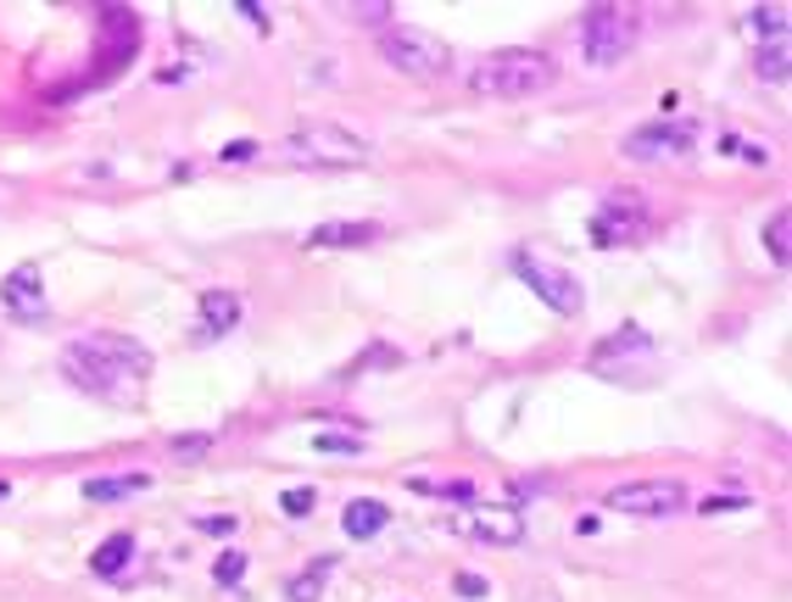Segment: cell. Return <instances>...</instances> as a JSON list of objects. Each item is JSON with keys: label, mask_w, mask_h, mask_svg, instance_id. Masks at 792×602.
Here are the masks:
<instances>
[{"label": "cell", "mask_w": 792, "mask_h": 602, "mask_svg": "<svg viewBox=\"0 0 792 602\" xmlns=\"http://www.w3.org/2000/svg\"><path fill=\"white\" fill-rule=\"evenodd\" d=\"M379 57L403 79H447L453 73V46L442 34H430V29H414V23L385 29L379 34Z\"/></svg>", "instance_id": "obj_4"}, {"label": "cell", "mask_w": 792, "mask_h": 602, "mask_svg": "<svg viewBox=\"0 0 792 602\" xmlns=\"http://www.w3.org/2000/svg\"><path fill=\"white\" fill-rule=\"evenodd\" d=\"M447 530L475 535V541H492V546H514V541L525 535V519H519V507H486V502H475V507H464V513H447Z\"/></svg>", "instance_id": "obj_9"}, {"label": "cell", "mask_w": 792, "mask_h": 602, "mask_svg": "<svg viewBox=\"0 0 792 602\" xmlns=\"http://www.w3.org/2000/svg\"><path fill=\"white\" fill-rule=\"evenodd\" d=\"M313 446H318V452H357L363 441H357V435H329V430H324V435H318Z\"/></svg>", "instance_id": "obj_26"}, {"label": "cell", "mask_w": 792, "mask_h": 602, "mask_svg": "<svg viewBox=\"0 0 792 602\" xmlns=\"http://www.w3.org/2000/svg\"><path fill=\"white\" fill-rule=\"evenodd\" d=\"M12 502V480H0V507H7Z\"/></svg>", "instance_id": "obj_31"}, {"label": "cell", "mask_w": 792, "mask_h": 602, "mask_svg": "<svg viewBox=\"0 0 792 602\" xmlns=\"http://www.w3.org/2000/svg\"><path fill=\"white\" fill-rule=\"evenodd\" d=\"M692 146H697V124H681V118L642 124L620 140V151L631 162H675V157H692Z\"/></svg>", "instance_id": "obj_8"}, {"label": "cell", "mask_w": 792, "mask_h": 602, "mask_svg": "<svg viewBox=\"0 0 792 602\" xmlns=\"http://www.w3.org/2000/svg\"><path fill=\"white\" fill-rule=\"evenodd\" d=\"M207 446H212L207 435H174V452H179V457H201Z\"/></svg>", "instance_id": "obj_28"}, {"label": "cell", "mask_w": 792, "mask_h": 602, "mask_svg": "<svg viewBox=\"0 0 792 602\" xmlns=\"http://www.w3.org/2000/svg\"><path fill=\"white\" fill-rule=\"evenodd\" d=\"M764 246H770L775 268H786V263H792V213H786V207L764 224Z\"/></svg>", "instance_id": "obj_18"}, {"label": "cell", "mask_w": 792, "mask_h": 602, "mask_svg": "<svg viewBox=\"0 0 792 602\" xmlns=\"http://www.w3.org/2000/svg\"><path fill=\"white\" fill-rule=\"evenodd\" d=\"M140 491H151V474H96V480H85L90 502H123V496H140Z\"/></svg>", "instance_id": "obj_15"}, {"label": "cell", "mask_w": 792, "mask_h": 602, "mask_svg": "<svg viewBox=\"0 0 792 602\" xmlns=\"http://www.w3.org/2000/svg\"><path fill=\"white\" fill-rule=\"evenodd\" d=\"M414 491L425 496H447V502H475V485L469 480H408Z\"/></svg>", "instance_id": "obj_22"}, {"label": "cell", "mask_w": 792, "mask_h": 602, "mask_svg": "<svg viewBox=\"0 0 792 602\" xmlns=\"http://www.w3.org/2000/svg\"><path fill=\"white\" fill-rule=\"evenodd\" d=\"M62 368H68V379H73L79 391H96V396H107V402H123V396H135V385L157 368V357H151V346H140L135 335H79V341H68Z\"/></svg>", "instance_id": "obj_1"}, {"label": "cell", "mask_w": 792, "mask_h": 602, "mask_svg": "<svg viewBox=\"0 0 792 602\" xmlns=\"http://www.w3.org/2000/svg\"><path fill=\"white\" fill-rule=\"evenodd\" d=\"M212 574H218V585H240V580H246V552L229 546V552L212 563Z\"/></svg>", "instance_id": "obj_23"}, {"label": "cell", "mask_w": 792, "mask_h": 602, "mask_svg": "<svg viewBox=\"0 0 792 602\" xmlns=\"http://www.w3.org/2000/svg\"><path fill=\"white\" fill-rule=\"evenodd\" d=\"M135 557V535L129 530H118V535H107L101 546H96V557H90V569L96 574H123V563Z\"/></svg>", "instance_id": "obj_16"}, {"label": "cell", "mask_w": 792, "mask_h": 602, "mask_svg": "<svg viewBox=\"0 0 792 602\" xmlns=\"http://www.w3.org/2000/svg\"><path fill=\"white\" fill-rule=\"evenodd\" d=\"M786 62H792V57H786V40H770V46H759L753 73H759V79H770V85H786V73H792Z\"/></svg>", "instance_id": "obj_21"}, {"label": "cell", "mask_w": 792, "mask_h": 602, "mask_svg": "<svg viewBox=\"0 0 792 602\" xmlns=\"http://www.w3.org/2000/svg\"><path fill=\"white\" fill-rule=\"evenodd\" d=\"M636 34H642V18L631 7H592L581 18V57L592 68H620L631 57Z\"/></svg>", "instance_id": "obj_5"}, {"label": "cell", "mask_w": 792, "mask_h": 602, "mask_svg": "<svg viewBox=\"0 0 792 602\" xmlns=\"http://www.w3.org/2000/svg\"><path fill=\"white\" fill-rule=\"evenodd\" d=\"M647 346H653V341H647V335H642L636 324H625V329H620L614 341H603V346L592 352V363H597V368H608V363H614L620 352H647Z\"/></svg>", "instance_id": "obj_19"}, {"label": "cell", "mask_w": 792, "mask_h": 602, "mask_svg": "<svg viewBox=\"0 0 792 602\" xmlns=\"http://www.w3.org/2000/svg\"><path fill=\"white\" fill-rule=\"evenodd\" d=\"M453 585H458V596H469V602H481V596H486V580H481V574H458Z\"/></svg>", "instance_id": "obj_29"}, {"label": "cell", "mask_w": 792, "mask_h": 602, "mask_svg": "<svg viewBox=\"0 0 792 602\" xmlns=\"http://www.w3.org/2000/svg\"><path fill=\"white\" fill-rule=\"evenodd\" d=\"M385 519H390V507H385L379 496H357V502H346V513H340V524H346V535H352V541L379 535V530H385Z\"/></svg>", "instance_id": "obj_14"}, {"label": "cell", "mask_w": 792, "mask_h": 602, "mask_svg": "<svg viewBox=\"0 0 792 602\" xmlns=\"http://www.w3.org/2000/svg\"><path fill=\"white\" fill-rule=\"evenodd\" d=\"M329 574H335V557H318V563H307V569H301V574L285 585V596H290V602H318Z\"/></svg>", "instance_id": "obj_17"}, {"label": "cell", "mask_w": 792, "mask_h": 602, "mask_svg": "<svg viewBox=\"0 0 792 602\" xmlns=\"http://www.w3.org/2000/svg\"><path fill=\"white\" fill-rule=\"evenodd\" d=\"M313 502H318V496H313V485H296V491H285V496H279V507H285L290 519H307V513H313Z\"/></svg>", "instance_id": "obj_24"}, {"label": "cell", "mask_w": 792, "mask_h": 602, "mask_svg": "<svg viewBox=\"0 0 792 602\" xmlns=\"http://www.w3.org/2000/svg\"><path fill=\"white\" fill-rule=\"evenodd\" d=\"M525 602H558V596H553V591H531Z\"/></svg>", "instance_id": "obj_32"}, {"label": "cell", "mask_w": 792, "mask_h": 602, "mask_svg": "<svg viewBox=\"0 0 792 602\" xmlns=\"http://www.w3.org/2000/svg\"><path fill=\"white\" fill-rule=\"evenodd\" d=\"M558 79V62L547 51H531V46H508V51H492L469 68V90L475 96H503V101H519V96H542L547 85Z\"/></svg>", "instance_id": "obj_2"}, {"label": "cell", "mask_w": 792, "mask_h": 602, "mask_svg": "<svg viewBox=\"0 0 792 602\" xmlns=\"http://www.w3.org/2000/svg\"><path fill=\"white\" fill-rule=\"evenodd\" d=\"M514 268H519V279L553 307V313H564V318H575L581 307H586V290L575 285V274L570 268H558V263H547L542 251H519L514 257Z\"/></svg>", "instance_id": "obj_7"}, {"label": "cell", "mask_w": 792, "mask_h": 602, "mask_svg": "<svg viewBox=\"0 0 792 602\" xmlns=\"http://www.w3.org/2000/svg\"><path fill=\"white\" fill-rule=\"evenodd\" d=\"M0 302H7V313L23 318V324H46L51 318V296L40 285V263H23V268H12L7 279H0Z\"/></svg>", "instance_id": "obj_10"}, {"label": "cell", "mask_w": 792, "mask_h": 602, "mask_svg": "<svg viewBox=\"0 0 792 602\" xmlns=\"http://www.w3.org/2000/svg\"><path fill=\"white\" fill-rule=\"evenodd\" d=\"M725 507H742V496H709L703 513H725Z\"/></svg>", "instance_id": "obj_30"}, {"label": "cell", "mask_w": 792, "mask_h": 602, "mask_svg": "<svg viewBox=\"0 0 792 602\" xmlns=\"http://www.w3.org/2000/svg\"><path fill=\"white\" fill-rule=\"evenodd\" d=\"M374 240H379V224H363V218L307 229V246H318V251H352V246H374Z\"/></svg>", "instance_id": "obj_13"}, {"label": "cell", "mask_w": 792, "mask_h": 602, "mask_svg": "<svg viewBox=\"0 0 792 602\" xmlns=\"http://www.w3.org/2000/svg\"><path fill=\"white\" fill-rule=\"evenodd\" d=\"M352 18H357V23H368V29H385L390 7H385V0H374V7H352Z\"/></svg>", "instance_id": "obj_25"}, {"label": "cell", "mask_w": 792, "mask_h": 602, "mask_svg": "<svg viewBox=\"0 0 792 602\" xmlns=\"http://www.w3.org/2000/svg\"><path fill=\"white\" fill-rule=\"evenodd\" d=\"M603 507H614L625 519H670V513L692 507V491L681 480H625L603 496Z\"/></svg>", "instance_id": "obj_6"}, {"label": "cell", "mask_w": 792, "mask_h": 602, "mask_svg": "<svg viewBox=\"0 0 792 602\" xmlns=\"http://www.w3.org/2000/svg\"><path fill=\"white\" fill-rule=\"evenodd\" d=\"M279 162L285 168H363L368 140L340 129V124H307V129L279 140Z\"/></svg>", "instance_id": "obj_3"}, {"label": "cell", "mask_w": 792, "mask_h": 602, "mask_svg": "<svg viewBox=\"0 0 792 602\" xmlns=\"http://www.w3.org/2000/svg\"><path fill=\"white\" fill-rule=\"evenodd\" d=\"M786 18H792L786 7H753V12H748V29L770 46V40H786Z\"/></svg>", "instance_id": "obj_20"}, {"label": "cell", "mask_w": 792, "mask_h": 602, "mask_svg": "<svg viewBox=\"0 0 792 602\" xmlns=\"http://www.w3.org/2000/svg\"><path fill=\"white\" fill-rule=\"evenodd\" d=\"M196 313H201V318H196V341H224V335L240 324L246 302H240L235 290H218V285H212V290L196 296Z\"/></svg>", "instance_id": "obj_12"}, {"label": "cell", "mask_w": 792, "mask_h": 602, "mask_svg": "<svg viewBox=\"0 0 792 602\" xmlns=\"http://www.w3.org/2000/svg\"><path fill=\"white\" fill-rule=\"evenodd\" d=\"M642 201H631V190H614L608 201H603V213L592 218V240L597 246H631L636 235H642Z\"/></svg>", "instance_id": "obj_11"}, {"label": "cell", "mask_w": 792, "mask_h": 602, "mask_svg": "<svg viewBox=\"0 0 792 602\" xmlns=\"http://www.w3.org/2000/svg\"><path fill=\"white\" fill-rule=\"evenodd\" d=\"M218 157H224V162H251V157H257V140H229Z\"/></svg>", "instance_id": "obj_27"}]
</instances>
